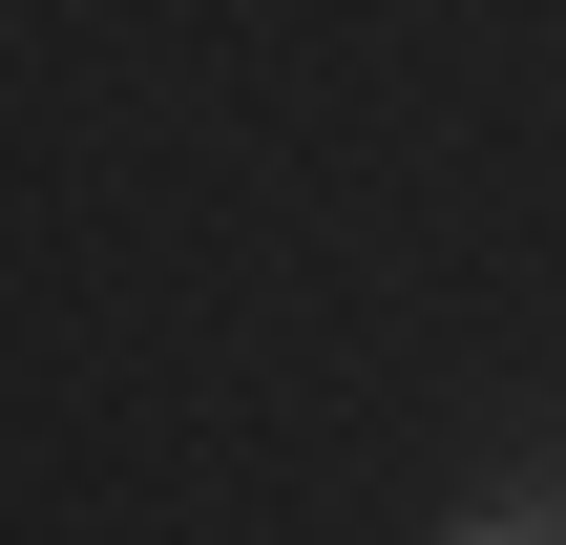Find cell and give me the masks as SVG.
Listing matches in <instances>:
<instances>
[{
  "label": "cell",
  "instance_id": "1",
  "mask_svg": "<svg viewBox=\"0 0 566 545\" xmlns=\"http://www.w3.org/2000/svg\"><path fill=\"white\" fill-rule=\"evenodd\" d=\"M441 545H566V483H483V504H441Z\"/></svg>",
  "mask_w": 566,
  "mask_h": 545
}]
</instances>
